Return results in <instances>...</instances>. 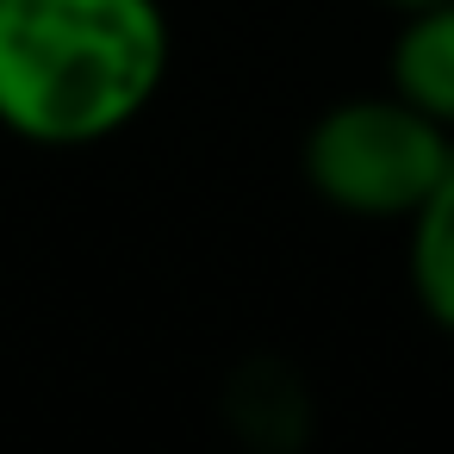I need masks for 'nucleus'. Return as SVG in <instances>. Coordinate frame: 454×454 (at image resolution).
I'll list each match as a JSON object with an SVG mask.
<instances>
[{
	"mask_svg": "<svg viewBox=\"0 0 454 454\" xmlns=\"http://www.w3.org/2000/svg\"><path fill=\"white\" fill-rule=\"evenodd\" d=\"M386 88L454 131V0L398 13V38H392V57H386Z\"/></svg>",
	"mask_w": 454,
	"mask_h": 454,
	"instance_id": "nucleus-3",
	"label": "nucleus"
},
{
	"mask_svg": "<svg viewBox=\"0 0 454 454\" xmlns=\"http://www.w3.org/2000/svg\"><path fill=\"white\" fill-rule=\"evenodd\" d=\"M162 0H0V125L88 150L150 113L168 82Z\"/></svg>",
	"mask_w": 454,
	"mask_h": 454,
	"instance_id": "nucleus-1",
	"label": "nucleus"
},
{
	"mask_svg": "<svg viewBox=\"0 0 454 454\" xmlns=\"http://www.w3.org/2000/svg\"><path fill=\"white\" fill-rule=\"evenodd\" d=\"M380 7H392V13H417V7H435V0H380Z\"/></svg>",
	"mask_w": 454,
	"mask_h": 454,
	"instance_id": "nucleus-5",
	"label": "nucleus"
},
{
	"mask_svg": "<svg viewBox=\"0 0 454 454\" xmlns=\"http://www.w3.org/2000/svg\"><path fill=\"white\" fill-rule=\"evenodd\" d=\"M454 168V131L404 94H348L324 106L299 144L305 187L361 224H404Z\"/></svg>",
	"mask_w": 454,
	"mask_h": 454,
	"instance_id": "nucleus-2",
	"label": "nucleus"
},
{
	"mask_svg": "<svg viewBox=\"0 0 454 454\" xmlns=\"http://www.w3.org/2000/svg\"><path fill=\"white\" fill-rule=\"evenodd\" d=\"M404 280H411L417 311L442 336H454V168L404 218Z\"/></svg>",
	"mask_w": 454,
	"mask_h": 454,
	"instance_id": "nucleus-4",
	"label": "nucleus"
}]
</instances>
